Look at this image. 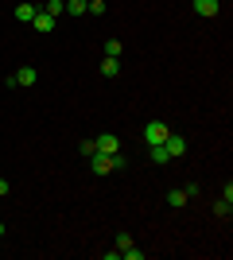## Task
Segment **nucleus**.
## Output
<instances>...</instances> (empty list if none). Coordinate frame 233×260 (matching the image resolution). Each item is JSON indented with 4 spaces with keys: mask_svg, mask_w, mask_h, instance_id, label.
<instances>
[{
    "mask_svg": "<svg viewBox=\"0 0 233 260\" xmlns=\"http://www.w3.org/2000/svg\"><path fill=\"white\" fill-rule=\"evenodd\" d=\"M167 136H171V128H167L163 120H148V124H144V140H148V148H152V144H163Z\"/></svg>",
    "mask_w": 233,
    "mask_h": 260,
    "instance_id": "obj_1",
    "label": "nucleus"
},
{
    "mask_svg": "<svg viewBox=\"0 0 233 260\" xmlns=\"http://www.w3.org/2000/svg\"><path fill=\"white\" fill-rule=\"evenodd\" d=\"M117 252H121V260H144V249H136L128 233H117Z\"/></svg>",
    "mask_w": 233,
    "mask_h": 260,
    "instance_id": "obj_2",
    "label": "nucleus"
},
{
    "mask_svg": "<svg viewBox=\"0 0 233 260\" xmlns=\"http://www.w3.org/2000/svg\"><path fill=\"white\" fill-rule=\"evenodd\" d=\"M93 152H101V155H117V152H121V140H117L113 132H101L97 140H93Z\"/></svg>",
    "mask_w": 233,
    "mask_h": 260,
    "instance_id": "obj_3",
    "label": "nucleus"
},
{
    "mask_svg": "<svg viewBox=\"0 0 233 260\" xmlns=\"http://www.w3.org/2000/svg\"><path fill=\"white\" fill-rule=\"evenodd\" d=\"M163 152H167V159H175V155H187V136H167L163 140Z\"/></svg>",
    "mask_w": 233,
    "mask_h": 260,
    "instance_id": "obj_4",
    "label": "nucleus"
},
{
    "mask_svg": "<svg viewBox=\"0 0 233 260\" xmlns=\"http://www.w3.org/2000/svg\"><path fill=\"white\" fill-rule=\"evenodd\" d=\"M89 167H93V175H109V171H113V155L93 152V155H89Z\"/></svg>",
    "mask_w": 233,
    "mask_h": 260,
    "instance_id": "obj_5",
    "label": "nucleus"
},
{
    "mask_svg": "<svg viewBox=\"0 0 233 260\" xmlns=\"http://www.w3.org/2000/svg\"><path fill=\"white\" fill-rule=\"evenodd\" d=\"M218 8H222V0H194V16H202V20L218 16Z\"/></svg>",
    "mask_w": 233,
    "mask_h": 260,
    "instance_id": "obj_6",
    "label": "nucleus"
},
{
    "mask_svg": "<svg viewBox=\"0 0 233 260\" xmlns=\"http://www.w3.org/2000/svg\"><path fill=\"white\" fill-rule=\"evenodd\" d=\"M12 82H16V86H35V66H20V70H16V74H12Z\"/></svg>",
    "mask_w": 233,
    "mask_h": 260,
    "instance_id": "obj_7",
    "label": "nucleus"
},
{
    "mask_svg": "<svg viewBox=\"0 0 233 260\" xmlns=\"http://www.w3.org/2000/svg\"><path fill=\"white\" fill-rule=\"evenodd\" d=\"M31 27H35V31H55V16H47V12H35Z\"/></svg>",
    "mask_w": 233,
    "mask_h": 260,
    "instance_id": "obj_8",
    "label": "nucleus"
},
{
    "mask_svg": "<svg viewBox=\"0 0 233 260\" xmlns=\"http://www.w3.org/2000/svg\"><path fill=\"white\" fill-rule=\"evenodd\" d=\"M35 12H39V8L23 0V4H16V20H20V23H31V20H35Z\"/></svg>",
    "mask_w": 233,
    "mask_h": 260,
    "instance_id": "obj_9",
    "label": "nucleus"
},
{
    "mask_svg": "<svg viewBox=\"0 0 233 260\" xmlns=\"http://www.w3.org/2000/svg\"><path fill=\"white\" fill-rule=\"evenodd\" d=\"M101 74L117 78V74H121V58H101Z\"/></svg>",
    "mask_w": 233,
    "mask_h": 260,
    "instance_id": "obj_10",
    "label": "nucleus"
},
{
    "mask_svg": "<svg viewBox=\"0 0 233 260\" xmlns=\"http://www.w3.org/2000/svg\"><path fill=\"white\" fill-rule=\"evenodd\" d=\"M167 206L183 210V206H187V190H167Z\"/></svg>",
    "mask_w": 233,
    "mask_h": 260,
    "instance_id": "obj_11",
    "label": "nucleus"
},
{
    "mask_svg": "<svg viewBox=\"0 0 233 260\" xmlns=\"http://www.w3.org/2000/svg\"><path fill=\"white\" fill-rule=\"evenodd\" d=\"M43 12H47V16H55V20H58V16L66 12V4H62V0H47V4H43Z\"/></svg>",
    "mask_w": 233,
    "mask_h": 260,
    "instance_id": "obj_12",
    "label": "nucleus"
},
{
    "mask_svg": "<svg viewBox=\"0 0 233 260\" xmlns=\"http://www.w3.org/2000/svg\"><path fill=\"white\" fill-rule=\"evenodd\" d=\"M62 4H66L70 16H82V12H86V0H62Z\"/></svg>",
    "mask_w": 233,
    "mask_h": 260,
    "instance_id": "obj_13",
    "label": "nucleus"
},
{
    "mask_svg": "<svg viewBox=\"0 0 233 260\" xmlns=\"http://www.w3.org/2000/svg\"><path fill=\"white\" fill-rule=\"evenodd\" d=\"M105 58H121V39H109V43H105Z\"/></svg>",
    "mask_w": 233,
    "mask_h": 260,
    "instance_id": "obj_14",
    "label": "nucleus"
},
{
    "mask_svg": "<svg viewBox=\"0 0 233 260\" xmlns=\"http://www.w3.org/2000/svg\"><path fill=\"white\" fill-rule=\"evenodd\" d=\"M86 12H93V16H105V0H86Z\"/></svg>",
    "mask_w": 233,
    "mask_h": 260,
    "instance_id": "obj_15",
    "label": "nucleus"
},
{
    "mask_svg": "<svg viewBox=\"0 0 233 260\" xmlns=\"http://www.w3.org/2000/svg\"><path fill=\"white\" fill-rule=\"evenodd\" d=\"M214 214H218V217H229V214H233V206H229V202H225V198H222V202L214 206Z\"/></svg>",
    "mask_w": 233,
    "mask_h": 260,
    "instance_id": "obj_16",
    "label": "nucleus"
},
{
    "mask_svg": "<svg viewBox=\"0 0 233 260\" xmlns=\"http://www.w3.org/2000/svg\"><path fill=\"white\" fill-rule=\"evenodd\" d=\"M0 198H8V179L0 175Z\"/></svg>",
    "mask_w": 233,
    "mask_h": 260,
    "instance_id": "obj_17",
    "label": "nucleus"
},
{
    "mask_svg": "<svg viewBox=\"0 0 233 260\" xmlns=\"http://www.w3.org/2000/svg\"><path fill=\"white\" fill-rule=\"evenodd\" d=\"M0 237H4V221H0Z\"/></svg>",
    "mask_w": 233,
    "mask_h": 260,
    "instance_id": "obj_18",
    "label": "nucleus"
}]
</instances>
